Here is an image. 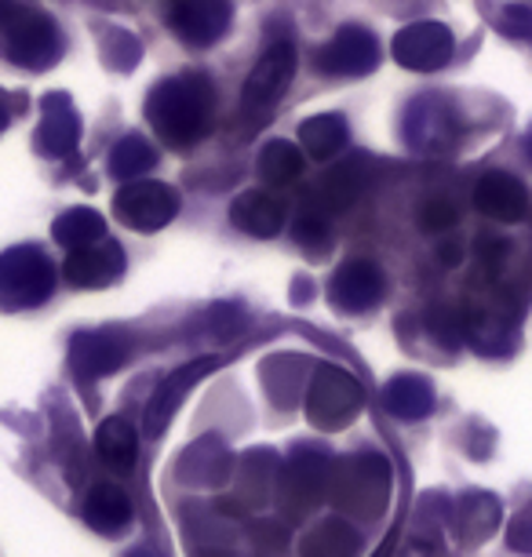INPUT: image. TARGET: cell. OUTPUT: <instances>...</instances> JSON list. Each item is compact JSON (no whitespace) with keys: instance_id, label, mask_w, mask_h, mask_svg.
Wrapping results in <instances>:
<instances>
[{"instance_id":"cell-1","label":"cell","mask_w":532,"mask_h":557,"mask_svg":"<svg viewBox=\"0 0 532 557\" xmlns=\"http://www.w3.org/2000/svg\"><path fill=\"white\" fill-rule=\"evenodd\" d=\"M146 117L153 132L175 150H190L212 132L215 121V88L205 73H175L164 77L146 99Z\"/></svg>"},{"instance_id":"cell-2","label":"cell","mask_w":532,"mask_h":557,"mask_svg":"<svg viewBox=\"0 0 532 557\" xmlns=\"http://www.w3.org/2000/svg\"><path fill=\"white\" fill-rule=\"evenodd\" d=\"M59 26L26 0H0V55L23 70H48L59 59Z\"/></svg>"},{"instance_id":"cell-3","label":"cell","mask_w":532,"mask_h":557,"mask_svg":"<svg viewBox=\"0 0 532 557\" xmlns=\"http://www.w3.org/2000/svg\"><path fill=\"white\" fill-rule=\"evenodd\" d=\"M55 288V267L37 248H12L0 256V307H37Z\"/></svg>"},{"instance_id":"cell-4","label":"cell","mask_w":532,"mask_h":557,"mask_svg":"<svg viewBox=\"0 0 532 557\" xmlns=\"http://www.w3.org/2000/svg\"><path fill=\"white\" fill-rule=\"evenodd\" d=\"M113 212L128 230L153 234V230H164L180 215V194L169 183H158V178H135V183H124L113 197Z\"/></svg>"},{"instance_id":"cell-5","label":"cell","mask_w":532,"mask_h":557,"mask_svg":"<svg viewBox=\"0 0 532 557\" xmlns=\"http://www.w3.org/2000/svg\"><path fill=\"white\" fill-rule=\"evenodd\" d=\"M361 401H364V391L354 375H347L343 368L321 364L307 394V416H310V423L321 430H339L358 416Z\"/></svg>"},{"instance_id":"cell-6","label":"cell","mask_w":532,"mask_h":557,"mask_svg":"<svg viewBox=\"0 0 532 557\" xmlns=\"http://www.w3.org/2000/svg\"><path fill=\"white\" fill-rule=\"evenodd\" d=\"M336 485V503L350 510H380V503L387 499L391 488V470L380 456H358L350 462H343V470L332 478Z\"/></svg>"},{"instance_id":"cell-7","label":"cell","mask_w":532,"mask_h":557,"mask_svg":"<svg viewBox=\"0 0 532 557\" xmlns=\"http://www.w3.org/2000/svg\"><path fill=\"white\" fill-rule=\"evenodd\" d=\"M314 62L332 77H364L380 62V45L364 26H343L325 48H318Z\"/></svg>"},{"instance_id":"cell-8","label":"cell","mask_w":532,"mask_h":557,"mask_svg":"<svg viewBox=\"0 0 532 557\" xmlns=\"http://www.w3.org/2000/svg\"><path fill=\"white\" fill-rule=\"evenodd\" d=\"M453 34L442 23H412L394 37V59L405 70L434 73L453 59Z\"/></svg>"},{"instance_id":"cell-9","label":"cell","mask_w":532,"mask_h":557,"mask_svg":"<svg viewBox=\"0 0 532 557\" xmlns=\"http://www.w3.org/2000/svg\"><path fill=\"white\" fill-rule=\"evenodd\" d=\"M164 18L186 45L208 48L231 26V0H172Z\"/></svg>"},{"instance_id":"cell-10","label":"cell","mask_w":532,"mask_h":557,"mask_svg":"<svg viewBox=\"0 0 532 557\" xmlns=\"http://www.w3.org/2000/svg\"><path fill=\"white\" fill-rule=\"evenodd\" d=\"M292 73H296V48L292 40H274L259 62L252 66L245 81V107L248 110H267L274 107L281 91L292 84Z\"/></svg>"},{"instance_id":"cell-11","label":"cell","mask_w":532,"mask_h":557,"mask_svg":"<svg viewBox=\"0 0 532 557\" xmlns=\"http://www.w3.org/2000/svg\"><path fill=\"white\" fill-rule=\"evenodd\" d=\"M329 299L347 313H364L383 299V273L369 259H350L336 270Z\"/></svg>"},{"instance_id":"cell-12","label":"cell","mask_w":532,"mask_h":557,"mask_svg":"<svg viewBox=\"0 0 532 557\" xmlns=\"http://www.w3.org/2000/svg\"><path fill=\"white\" fill-rule=\"evenodd\" d=\"M215 368H219V357H197V361L175 368L169 380L158 386L150 408H146V430H150V434H161L164 423L175 416V408L186 401V394H190L194 386L205 380V375H212Z\"/></svg>"},{"instance_id":"cell-13","label":"cell","mask_w":532,"mask_h":557,"mask_svg":"<svg viewBox=\"0 0 532 557\" xmlns=\"http://www.w3.org/2000/svg\"><path fill=\"white\" fill-rule=\"evenodd\" d=\"M124 251L113 240H96V245L73 248L66 259V281L73 288H107L121 277Z\"/></svg>"},{"instance_id":"cell-14","label":"cell","mask_w":532,"mask_h":557,"mask_svg":"<svg viewBox=\"0 0 532 557\" xmlns=\"http://www.w3.org/2000/svg\"><path fill=\"white\" fill-rule=\"evenodd\" d=\"M474 208L482 215L496 219V223H518L529 212V194L515 175L488 172L474 186Z\"/></svg>"},{"instance_id":"cell-15","label":"cell","mask_w":532,"mask_h":557,"mask_svg":"<svg viewBox=\"0 0 532 557\" xmlns=\"http://www.w3.org/2000/svg\"><path fill=\"white\" fill-rule=\"evenodd\" d=\"M77 143H81V121L73 102L66 96H48L45 117H40L37 128V150L51 157V161H62V157H73Z\"/></svg>"},{"instance_id":"cell-16","label":"cell","mask_w":532,"mask_h":557,"mask_svg":"<svg viewBox=\"0 0 532 557\" xmlns=\"http://www.w3.org/2000/svg\"><path fill=\"white\" fill-rule=\"evenodd\" d=\"M361 186H364V161H361V157H350V161L329 168V172L318 178L314 194H310L314 212H321L325 219L347 212V208L358 201Z\"/></svg>"},{"instance_id":"cell-17","label":"cell","mask_w":532,"mask_h":557,"mask_svg":"<svg viewBox=\"0 0 532 557\" xmlns=\"http://www.w3.org/2000/svg\"><path fill=\"white\" fill-rule=\"evenodd\" d=\"M231 223L248 237H277L285 230V205L267 190H248L231 205Z\"/></svg>"},{"instance_id":"cell-18","label":"cell","mask_w":532,"mask_h":557,"mask_svg":"<svg viewBox=\"0 0 532 557\" xmlns=\"http://www.w3.org/2000/svg\"><path fill=\"white\" fill-rule=\"evenodd\" d=\"M73 368L77 375L85 380H99V375L113 372V368L124 364V346L113 339V335H102V332H88V335H77L73 339Z\"/></svg>"},{"instance_id":"cell-19","label":"cell","mask_w":532,"mask_h":557,"mask_svg":"<svg viewBox=\"0 0 532 557\" xmlns=\"http://www.w3.org/2000/svg\"><path fill=\"white\" fill-rule=\"evenodd\" d=\"M299 146L307 157L332 161V157H339L343 146H347V121H343L339 113H318V117L302 121Z\"/></svg>"},{"instance_id":"cell-20","label":"cell","mask_w":532,"mask_h":557,"mask_svg":"<svg viewBox=\"0 0 532 557\" xmlns=\"http://www.w3.org/2000/svg\"><path fill=\"white\" fill-rule=\"evenodd\" d=\"M499 524V503L488 492H471V496L460 499V510H456V529L467 543H482L496 532Z\"/></svg>"},{"instance_id":"cell-21","label":"cell","mask_w":532,"mask_h":557,"mask_svg":"<svg viewBox=\"0 0 532 557\" xmlns=\"http://www.w3.org/2000/svg\"><path fill=\"white\" fill-rule=\"evenodd\" d=\"M302 161H307V157H302L296 143L274 139L259 150V178H263L267 186H288L302 175Z\"/></svg>"},{"instance_id":"cell-22","label":"cell","mask_w":532,"mask_h":557,"mask_svg":"<svg viewBox=\"0 0 532 557\" xmlns=\"http://www.w3.org/2000/svg\"><path fill=\"white\" fill-rule=\"evenodd\" d=\"M51 237L59 240L62 248H85V245H96V240L107 237V219L99 212H91V208H70V212H62L55 219V226H51Z\"/></svg>"},{"instance_id":"cell-23","label":"cell","mask_w":532,"mask_h":557,"mask_svg":"<svg viewBox=\"0 0 532 557\" xmlns=\"http://www.w3.org/2000/svg\"><path fill=\"white\" fill-rule=\"evenodd\" d=\"M96 448L107 467L113 470H132L135 467V451H139V441H135V430L124 423V419H107L96 434Z\"/></svg>"},{"instance_id":"cell-24","label":"cell","mask_w":532,"mask_h":557,"mask_svg":"<svg viewBox=\"0 0 532 557\" xmlns=\"http://www.w3.org/2000/svg\"><path fill=\"white\" fill-rule=\"evenodd\" d=\"M387 408L401 419H420L434 408V391L431 383L420 380V375H398L387 386Z\"/></svg>"},{"instance_id":"cell-25","label":"cell","mask_w":532,"mask_h":557,"mask_svg":"<svg viewBox=\"0 0 532 557\" xmlns=\"http://www.w3.org/2000/svg\"><path fill=\"white\" fill-rule=\"evenodd\" d=\"M85 518L96 524V529H102V532L124 529V524H128V518H132V499L124 496L117 485H99L88 496Z\"/></svg>"},{"instance_id":"cell-26","label":"cell","mask_w":532,"mask_h":557,"mask_svg":"<svg viewBox=\"0 0 532 557\" xmlns=\"http://www.w3.org/2000/svg\"><path fill=\"white\" fill-rule=\"evenodd\" d=\"M153 164H158V153H153V146L146 143L143 135H128V139H121L110 153V175H117L121 183H135V178H143Z\"/></svg>"},{"instance_id":"cell-27","label":"cell","mask_w":532,"mask_h":557,"mask_svg":"<svg viewBox=\"0 0 532 557\" xmlns=\"http://www.w3.org/2000/svg\"><path fill=\"white\" fill-rule=\"evenodd\" d=\"M354 550H358V535H354L350 524L325 521L302 546V557H354Z\"/></svg>"},{"instance_id":"cell-28","label":"cell","mask_w":532,"mask_h":557,"mask_svg":"<svg viewBox=\"0 0 532 557\" xmlns=\"http://www.w3.org/2000/svg\"><path fill=\"white\" fill-rule=\"evenodd\" d=\"M460 212H456L453 201H445V197H434V201H426L420 208V226L431 230V234H442V230H453Z\"/></svg>"},{"instance_id":"cell-29","label":"cell","mask_w":532,"mask_h":557,"mask_svg":"<svg viewBox=\"0 0 532 557\" xmlns=\"http://www.w3.org/2000/svg\"><path fill=\"white\" fill-rule=\"evenodd\" d=\"M499 34L507 37H532V8H521V4H510L504 8V15H499Z\"/></svg>"},{"instance_id":"cell-30","label":"cell","mask_w":532,"mask_h":557,"mask_svg":"<svg viewBox=\"0 0 532 557\" xmlns=\"http://www.w3.org/2000/svg\"><path fill=\"white\" fill-rule=\"evenodd\" d=\"M507 546L518 554H532V507L515 513L507 524Z\"/></svg>"},{"instance_id":"cell-31","label":"cell","mask_w":532,"mask_h":557,"mask_svg":"<svg viewBox=\"0 0 532 557\" xmlns=\"http://www.w3.org/2000/svg\"><path fill=\"white\" fill-rule=\"evenodd\" d=\"M437 256H442V262H448V267H456L460 256H463V245H460V240H445V245L437 248Z\"/></svg>"},{"instance_id":"cell-32","label":"cell","mask_w":532,"mask_h":557,"mask_svg":"<svg viewBox=\"0 0 532 557\" xmlns=\"http://www.w3.org/2000/svg\"><path fill=\"white\" fill-rule=\"evenodd\" d=\"M8 121H12V110H8V102H4V96H0V132L8 128Z\"/></svg>"},{"instance_id":"cell-33","label":"cell","mask_w":532,"mask_h":557,"mask_svg":"<svg viewBox=\"0 0 532 557\" xmlns=\"http://www.w3.org/2000/svg\"><path fill=\"white\" fill-rule=\"evenodd\" d=\"M525 153H529V157H532V132H529V135H525Z\"/></svg>"}]
</instances>
